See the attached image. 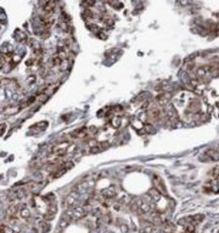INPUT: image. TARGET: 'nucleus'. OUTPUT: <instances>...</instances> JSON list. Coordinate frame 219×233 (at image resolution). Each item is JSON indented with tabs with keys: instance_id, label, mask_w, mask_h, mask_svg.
Wrapping results in <instances>:
<instances>
[{
	"instance_id": "obj_14",
	"label": "nucleus",
	"mask_w": 219,
	"mask_h": 233,
	"mask_svg": "<svg viewBox=\"0 0 219 233\" xmlns=\"http://www.w3.org/2000/svg\"><path fill=\"white\" fill-rule=\"evenodd\" d=\"M120 228H121V231H122V233H126L127 230H128V228H127L126 225H121Z\"/></svg>"
},
{
	"instance_id": "obj_3",
	"label": "nucleus",
	"mask_w": 219,
	"mask_h": 233,
	"mask_svg": "<svg viewBox=\"0 0 219 233\" xmlns=\"http://www.w3.org/2000/svg\"><path fill=\"white\" fill-rule=\"evenodd\" d=\"M150 198L153 199L154 201H159L160 200V198H161V193L159 191L157 190V189H151V190L150 191Z\"/></svg>"
},
{
	"instance_id": "obj_7",
	"label": "nucleus",
	"mask_w": 219,
	"mask_h": 233,
	"mask_svg": "<svg viewBox=\"0 0 219 233\" xmlns=\"http://www.w3.org/2000/svg\"><path fill=\"white\" fill-rule=\"evenodd\" d=\"M19 109H20V107H8L4 110V112L6 114H14L16 112H18Z\"/></svg>"
},
{
	"instance_id": "obj_6",
	"label": "nucleus",
	"mask_w": 219,
	"mask_h": 233,
	"mask_svg": "<svg viewBox=\"0 0 219 233\" xmlns=\"http://www.w3.org/2000/svg\"><path fill=\"white\" fill-rule=\"evenodd\" d=\"M84 213H85V212H84L83 208H76L73 210V216L74 217H77V218H81L84 215Z\"/></svg>"
},
{
	"instance_id": "obj_5",
	"label": "nucleus",
	"mask_w": 219,
	"mask_h": 233,
	"mask_svg": "<svg viewBox=\"0 0 219 233\" xmlns=\"http://www.w3.org/2000/svg\"><path fill=\"white\" fill-rule=\"evenodd\" d=\"M138 205H139L140 211L142 212V213H147V212L150 211V206L147 203H146V202H141V203H139Z\"/></svg>"
},
{
	"instance_id": "obj_2",
	"label": "nucleus",
	"mask_w": 219,
	"mask_h": 233,
	"mask_svg": "<svg viewBox=\"0 0 219 233\" xmlns=\"http://www.w3.org/2000/svg\"><path fill=\"white\" fill-rule=\"evenodd\" d=\"M55 2L53 1H48L46 2V5L43 6V10H45L46 13H48V14H50V13H53L54 9H55Z\"/></svg>"
},
{
	"instance_id": "obj_17",
	"label": "nucleus",
	"mask_w": 219,
	"mask_h": 233,
	"mask_svg": "<svg viewBox=\"0 0 219 233\" xmlns=\"http://www.w3.org/2000/svg\"><path fill=\"white\" fill-rule=\"evenodd\" d=\"M1 127H2V132H1V133L3 134V133H4V124H2V126H1Z\"/></svg>"
},
{
	"instance_id": "obj_8",
	"label": "nucleus",
	"mask_w": 219,
	"mask_h": 233,
	"mask_svg": "<svg viewBox=\"0 0 219 233\" xmlns=\"http://www.w3.org/2000/svg\"><path fill=\"white\" fill-rule=\"evenodd\" d=\"M75 200H76V196L70 195L68 197V199H67V203H68L70 206H73L74 203H75Z\"/></svg>"
},
{
	"instance_id": "obj_13",
	"label": "nucleus",
	"mask_w": 219,
	"mask_h": 233,
	"mask_svg": "<svg viewBox=\"0 0 219 233\" xmlns=\"http://www.w3.org/2000/svg\"><path fill=\"white\" fill-rule=\"evenodd\" d=\"M16 195H17V197H18L19 199H20V198H23V196H24V191H23V190H19L18 193L16 194Z\"/></svg>"
},
{
	"instance_id": "obj_16",
	"label": "nucleus",
	"mask_w": 219,
	"mask_h": 233,
	"mask_svg": "<svg viewBox=\"0 0 219 233\" xmlns=\"http://www.w3.org/2000/svg\"><path fill=\"white\" fill-rule=\"evenodd\" d=\"M67 224H68V222H67V221H65V220L61 221V227H66Z\"/></svg>"
},
{
	"instance_id": "obj_10",
	"label": "nucleus",
	"mask_w": 219,
	"mask_h": 233,
	"mask_svg": "<svg viewBox=\"0 0 219 233\" xmlns=\"http://www.w3.org/2000/svg\"><path fill=\"white\" fill-rule=\"evenodd\" d=\"M29 215H30V213H29L28 209H22L21 210V217L27 218V217H29Z\"/></svg>"
},
{
	"instance_id": "obj_15",
	"label": "nucleus",
	"mask_w": 219,
	"mask_h": 233,
	"mask_svg": "<svg viewBox=\"0 0 219 233\" xmlns=\"http://www.w3.org/2000/svg\"><path fill=\"white\" fill-rule=\"evenodd\" d=\"M151 128H153V126L150 125V124H146V125L144 126V129H146V132H150V131H151Z\"/></svg>"
},
{
	"instance_id": "obj_9",
	"label": "nucleus",
	"mask_w": 219,
	"mask_h": 233,
	"mask_svg": "<svg viewBox=\"0 0 219 233\" xmlns=\"http://www.w3.org/2000/svg\"><path fill=\"white\" fill-rule=\"evenodd\" d=\"M111 124H112V126L113 127H118L119 126V124H120V119L119 118H114V119L111 121Z\"/></svg>"
},
{
	"instance_id": "obj_11",
	"label": "nucleus",
	"mask_w": 219,
	"mask_h": 233,
	"mask_svg": "<svg viewBox=\"0 0 219 233\" xmlns=\"http://www.w3.org/2000/svg\"><path fill=\"white\" fill-rule=\"evenodd\" d=\"M16 211H17V210H16V207H10L8 210H7V214L10 215V216H13V215L16 213Z\"/></svg>"
},
{
	"instance_id": "obj_1",
	"label": "nucleus",
	"mask_w": 219,
	"mask_h": 233,
	"mask_svg": "<svg viewBox=\"0 0 219 233\" xmlns=\"http://www.w3.org/2000/svg\"><path fill=\"white\" fill-rule=\"evenodd\" d=\"M154 185H156V189H157V190L160 192L161 194H164V195H166V194H167V192H166V188H165L164 184L161 183V181L160 180L159 178L154 177Z\"/></svg>"
},
{
	"instance_id": "obj_4",
	"label": "nucleus",
	"mask_w": 219,
	"mask_h": 233,
	"mask_svg": "<svg viewBox=\"0 0 219 233\" xmlns=\"http://www.w3.org/2000/svg\"><path fill=\"white\" fill-rule=\"evenodd\" d=\"M102 195L106 198H112L115 196V192L113 191V188H111V189L108 188V189H105V190L102 191Z\"/></svg>"
},
{
	"instance_id": "obj_12",
	"label": "nucleus",
	"mask_w": 219,
	"mask_h": 233,
	"mask_svg": "<svg viewBox=\"0 0 219 233\" xmlns=\"http://www.w3.org/2000/svg\"><path fill=\"white\" fill-rule=\"evenodd\" d=\"M54 216H55V214H54V213L48 212V213L45 215V219H46V220H53V219H54Z\"/></svg>"
}]
</instances>
